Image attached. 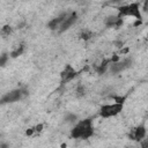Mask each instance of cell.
I'll return each instance as SVG.
<instances>
[{
  "instance_id": "277c9868",
  "label": "cell",
  "mask_w": 148,
  "mask_h": 148,
  "mask_svg": "<svg viewBox=\"0 0 148 148\" xmlns=\"http://www.w3.org/2000/svg\"><path fill=\"white\" fill-rule=\"evenodd\" d=\"M28 95V90L27 89H24V88H17V89H13V90H10V91H8V92H6L2 97H1V99H0V102H1V104H9V103H15V102H17V101H20V99H22L24 96H27Z\"/></svg>"
},
{
  "instance_id": "7c38bea8",
  "label": "cell",
  "mask_w": 148,
  "mask_h": 148,
  "mask_svg": "<svg viewBox=\"0 0 148 148\" xmlns=\"http://www.w3.org/2000/svg\"><path fill=\"white\" fill-rule=\"evenodd\" d=\"M23 52H24V44H20L17 47H15V49L9 53V56H10V58H17V57H20Z\"/></svg>"
},
{
  "instance_id": "4316f807",
  "label": "cell",
  "mask_w": 148,
  "mask_h": 148,
  "mask_svg": "<svg viewBox=\"0 0 148 148\" xmlns=\"http://www.w3.org/2000/svg\"><path fill=\"white\" fill-rule=\"evenodd\" d=\"M77 1H84V0H77Z\"/></svg>"
},
{
  "instance_id": "44dd1931",
  "label": "cell",
  "mask_w": 148,
  "mask_h": 148,
  "mask_svg": "<svg viewBox=\"0 0 148 148\" xmlns=\"http://www.w3.org/2000/svg\"><path fill=\"white\" fill-rule=\"evenodd\" d=\"M110 59H111V62H116V61H119V60H120V56H118V54H113Z\"/></svg>"
},
{
  "instance_id": "ba28073f",
  "label": "cell",
  "mask_w": 148,
  "mask_h": 148,
  "mask_svg": "<svg viewBox=\"0 0 148 148\" xmlns=\"http://www.w3.org/2000/svg\"><path fill=\"white\" fill-rule=\"evenodd\" d=\"M123 21L124 18L118 16V15H110L108 17H105L104 20V24L108 27V28H120V25L123 24Z\"/></svg>"
},
{
  "instance_id": "9c48e42d",
  "label": "cell",
  "mask_w": 148,
  "mask_h": 148,
  "mask_svg": "<svg viewBox=\"0 0 148 148\" xmlns=\"http://www.w3.org/2000/svg\"><path fill=\"white\" fill-rule=\"evenodd\" d=\"M66 15H67V13H62V14H60L59 16H57V17L52 18V20L47 23V28H49L50 30H52V31L59 30V28H60L61 23L64 22V20H65V17H66Z\"/></svg>"
},
{
  "instance_id": "83f0119b",
  "label": "cell",
  "mask_w": 148,
  "mask_h": 148,
  "mask_svg": "<svg viewBox=\"0 0 148 148\" xmlns=\"http://www.w3.org/2000/svg\"><path fill=\"white\" fill-rule=\"evenodd\" d=\"M147 38H148V34H147Z\"/></svg>"
},
{
  "instance_id": "ffe728a7",
  "label": "cell",
  "mask_w": 148,
  "mask_h": 148,
  "mask_svg": "<svg viewBox=\"0 0 148 148\" xmlns=\"http://www.w3.org/2000/svg\"><path fill=\"white\" fill-rule=\"evenodd\" d=\"M140 145H141V147H143V148H148V138H143V139L140 141Z\"/></svg>"
},
{
  "instance_id": "603a6c76",
  "label": "cell",
  "mask_w": 148,
  "mask_h": 148,
  "mask_svg": "<svg viewBox=\"0 0 148 148\" xmlns=\"http://www.w3.org/2000/svg\"><path fill=\"white\" fill-rule=\"evenodd\" d=\"M142 10L146 12V13H148V0H145L143 6H142Z\"/></svg>"
},
{
  "instance_id": "7a4b0ae2",
  "label": "cell",
  "mask_w": 148,
  "mask_h": 148,
  "mask_svg": "<svg viewBox=\"0 0 148 148\" xmlns=\"http://www.w3.org/2000/svg\"><path fill=\"white\" fill-rule=\"evenodd\" d=\"M118 16L120 17H127V16H132L135 17V20H142V14H141V8H140V3L138 1L131 2L128 5H123L119 6L118 8Z\"/></svg>"
},
{
  "instance_id": "cb8c5ba5",
  "label": "cell",
  "mask_w": 148,
  "mask_h": 148,
  "mask_svg": "<svg viewBox=\"0 0 148 148\" xmlns=\"http://www.w3.org/2000/svg\"><path fill=\"white\" fill-rule=\"evenodd\" d=\"M125 0H110L109 1V3L110 5H117V3H121V2H124Z\"/></svg>"
},
{
  "instance_id": "d4e9b609",
  "label": "cell",
  "mask_w": 148,
  "mask_h": 148,
  "mask_svg": "<svg viewBox=\"0 0 148 148\" xmlns=\"http://www.w3.org/2000/svg\"><path fill=\"white\" fill-rule=\"evenodd\" d=\"M128 51H130V49H128V47H125V49L120 50L119 53H120V54H126V53H128Z\"/></svg>"
},
{
  "instance_id": "5b68a950",
  "label": "cell",
  "mask_w": 148,
  "mask_h": 148,
  "mask_svg": "<svg viewBox=\"0 0 148 148\" xmlns=\"http://www.w3.org/2000/svg\"><path fill=\"white\" fill-rule=\"evenodd\" d=\"M133 64V59L130 58V57H126V58H123L120 59L119 61H116V62H111L110 64V67H109V71L112 73V74H118V73H121L124 72L125 69L130 68Z\"/></svg>"
},
{
  "instance_id": "52a82bcc",
  "label": "cell",
  "mask_w": 148,
  "mask_h": 148,
  "mask_svg": "<svg viewBox=\"0 0 148 148\" xmlns=\"http://www.w3.org/2000/svg\"><path fill=\"white\" fill-rule=\"evenodd\" d=\"M76 20H77V13H76V12L67 13V15H66V17H65L64 22L61 23V25H60V28H59L58 31H59V32H64V31L68 30V29L76 22Z\"/></svg>"
},
{
  "instance_id": "d6986e66",
  "label": "cell",
  "mask_w": 148,
  "mask_h": 148,
  "mask_svg": "<svg viewBox=\"0 0 148 148\" xmlns=\"http://www.w3.org/2000/svg\"><path fill=\"white\" fill-rule=\"evenodd\" d=\"M34 133H36V131H35V127H29V128L25 131V135H28V136H31V135H34Z\"/></svg>"
},
{
  "instance_id": "3957f363",
  "label": "cell",
  "mask_w": 148,
  "mask_h": 148,
  "mask_svg": "<svg viewBox=\"0 0 148 148\" xmlns=\"http://www.w3.org/2000/svg\"><path fill=\"white\" fill-rule=\"evenodd\" d=\"M124 104L121 103H108V104H103L99 108V116L102 118H111V117H116L117 114H119L123 111Z\"/></svg>"
},
{
  "instance_id": "ac0fdd59",
  "label": "cell",
  "mask_w": 148,
  "mask_h": 148,
  "mask_svg": "<svg viewBox=\"0 0 148 148\" xmlns=\"http://www.w3.org/2000/svg\"><path fill=\"white\" fill-rule=\"evenodd\" d=\"M8 58H9V56L7 53H2L1 54V58H0V65L1 66H5V64H6V61H7Z\"/></svg>"
},
{
  "instance_id": "4fadbf2b",
  "label": "cell",
  "mask_w": 148,
  "mask_h": 148,
  "mask_svg": "<svg viewBox=\"0 0 148 148\" xmlns=\"http://www.w3.org/2000/svg\"><path fill=\"white\" fill-rule=\"evenodd\" d=\"M64 121L67 124H75L77 121V116L74 113H67L64 118Z\"/></svg>"
},
{
  "instance_id": "2e32d148",
  "label": "cell",
  "mask_w": 148,
  "mask_h": 148,
  "mask_svg": "<svg viewBox=\"0 0 148 148\" xmlns=\"http://www.w3.org/2000/svg\"><path fill=\"white\" fill-rule=\"evenodd\" d=\"M111 99H113V102H116V103H121V104H124L125 103V101H126V97L127 96H119V95H110L109 96Z\"/></svg>"
},
{
  "instance_id": "5bb4252c",
  "label": "cell",
  "mask_w": 148,
  "mask_h": 148,
  "mask_svg": "<svg viewBox=\"0 0 148 148\" xmlns=\"http://www.w3.org/2000/svg\"><path fill=\"white\" fill-rule=\"evenodd\" d=\"M75 95L76 97H82L86 95V87L83 84H77L75 88Z\"/></svg>"
},
{
  "instance_id": "6da1fadb",
  "label": "cell",
  "mask_w": 148,
  "mask_h": 148,
  "mask_svg": "<svg viewBox=\"0 0 148 148\" xmlns=\"http://www.w3.org/2000/svg\"><path fill=\"white\" fill-rule=\"evenodd\" d=\"M94 134V125L91 118H86L77 120L71 130V136L73 139H83L87 140Z\"/></svg>"
},
{
  "instance_id": "30bf717a",
  "label": "cell",
  "mask_w": 148,
  "mask_h": 148,
  "mask_svg": "<svg viewBox=\"0 0 148 148\" xmlns=\"http://www.w3.org/2000/svg\"><path fill=\"white\" fill-rule=\"evenodd\" d=\"M147 135V130L145 127V125H138L134 130H133V133L131 135L132 140H135V141H141L143 138H146Z\"/></svg>"
},
{
  "instance_id": "9a60e30c",
  "label": "cell",
  "mask_w": 148,
  "mask_h": 148,
  "mask_svg": "<svg viewBox=\"0 0 148 148\" xmlns=\"http://www.w3.org/2000/svg\"><path fill=\"white\" fill-rule=\"evenodd\" d=\"M92 37V32L90 30H82L80 34V38L82 40H89Z\"/></svg>"
},
{
  "instance_id": "e0dca14e",
  "label": "cell",
  "mask_w": 148,
  "mask_h": 148,
  "mask_svg": "<svg viewBox=\"0 0 148 148\" xmlns=\"http://www.w3.org/2000/svg\"><path fill=\"white\" fill-rule=\"evenodd\" d=\"M12 31H13V29H12V27H10L9 24H6V25H3V27L1 28V35H2L3 37L9 36V35L12 34Z\"/></svg>"
},
{
  "instance_id": "7402d4cb",
  "label": "cell",
  "mask_w": 148,
  "mask_h": 148,
  "mask_svg": "<svg viewBox=\"0 0 148 148\" xmlns=\"http://www.w3.org/2000/svg\"><path fill=\"white\" fill-rule=\"evenodd\" d=\"M42 130H43V124H38V125H36V126H35V131H36L37 133L42 132Z\"/></svg>"
},
{
  "instance_id": "8992f818",
  "label": "cell",
  "mask_w": 148,
  "mask_h": 148,
  "mask_svg": "<svg viewBox=\"0 0 148 148\" xmlns=\"http://www.w3.org/2000/svg\"><path fill=\"white\" fill-rule=\"evenodd\" d=\"M77 74H79V72H77L72 65H69V64L65 65L64 69H62L61 73H60V81H61V84H65V83L72 81L73 79H75V77L77 76Z\"/></svg>"
},
{
  "instance_id": "484cf974",
  "label": "cell",
  "mask_w": 148,
  "mask_h": 148,
  "mask_svg": "<svg viewBox=\"0 0 148 148\" xmlns=\"http://www.w3.org/2000/svg\"><path fill=\"white\" fill-rule=\"evenodd\" d=\"M141 23H142V20H136L135 23H134V27H138V25H140Z\"/></svg>"
},
{
  "instance_id": "8fae6325",
  "label": "cell",
  "mask_w": 148,
  "mask_h": 148,
  "mask_svg": "<svg viewBox=\"0 0 148 148\" xmlns=\"http://www.w3.org/2000/svg\"><path fill=\"white\" fill-rule=\"evenodd\" d=\"M110 64H111V59H103V60H102V62L95 67L96 73H97V74H99V75L104 74L106 71H109Z\"/></svg>"
}]
</instances>
